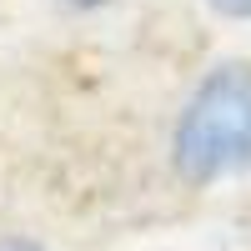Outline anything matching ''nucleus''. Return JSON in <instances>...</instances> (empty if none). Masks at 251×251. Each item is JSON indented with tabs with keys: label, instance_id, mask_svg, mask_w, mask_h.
<instances>
[{
	"label": "nucleus",
	"instance_id": "obj_1",
	"mask_svg": "<svg viewBox=\"0 0 251 251\" xmlns=\"http://www.w3.org/2000/svg\"><path fill=\"white\" fill-rule=\"evenodd\" d=\"M251 161V60H221L201 75L176 121V171L216 181Z\"/></svg>",
	"mask_w": 251,
	"mask_h": 251
},
{
	"label": "nucleus",
	"instance_id": "obj_2",
	"mask_svg": "<svg viewBox=\"0 0 251 251\" xmlns=\"http://www.w3.org/2000/svg\"><path fill=\"white\" fill-rule=\"evenodd\" d=\"M206 5L226 20H251V0H206Z\"/></svg>",
	"mask_w": 251,
	"mask_h": 251
},
{
	"label": "nucleus",
	"instance_id": "obj_3",
	"mask_svg": "<svg viewBox=\"0 0 251 251\" xmlns=\"http://www.w3.org/2000/svg\"><path fill=\"white\" fill-rule=\"evenodd\" d=\"M0 251H40L35 241H0Z\"/></svg>",
	"mask_w": 251,
	"mask_h": 251
}]
</instances>
